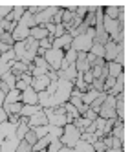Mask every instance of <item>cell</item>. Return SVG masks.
I'll use <instances>...</instances> for the list:
<instances>
[{"mask_svg": "<svg viewBox=\"0 0 130 152\" xmlns=\"http://www.w3.org/2000/svg\"><path fill=\"white\" fill-rule=\"evenodd\" d=\"M61 139V143H62V147H66V148H73L75 147V143L81 139V132L77 128H75L72 123H68V125H64L62 126V136L59 137Z\"/></svg>", "mask_w": 130, "mask_h": 152, "instance_id": "1", "label": "cell"}, {"mask_svg": "<svg viewBox=\"0 0 130 152\" xmlns=\"http://www.w3.org/2000/svg\"><path fill=\"white\" fill-rule=\"evenodd\" d=\"M44 61L48 62V66L51 72H59L62 68V61H64V51L62 50H48L44 53Z\"/></svg>", "mask_w": 130, "mask_h": 152, "instance_id": "2", "label": "cell"}, {"mask_svg": "<svg viewBox=\"0 0 130 152\" xmlns=\"http://www.w3.org/2000/svg\"><path fill=\"white\" fill-rule=\"evenodd\" d=\"M99 117H103V119H112V117H117L115 115V99L112 95H106L104 97V101H103V104H101V108H99V114H97Z\"/></svg>", "mask_w": 130, "mask_h": 152, "instance_id": "3", "label": "cell"}, {"mask_svg": "<svg viewBox=\"0 0 130 152\" xmlns=\"http://www.w3.org/2000/svg\"><path fill=\"white\" fill-rule=\"evenodd\" d=\"M92 46H93V39H90L88 35H79V37H75L72 40V50H75V51L88 53Z\"/></svg>", "mask_w": 130, "mask_h": 152, "instance_id": "4", "label": "cell"}, {"mask_svg": "<svg viewBox=\"0 0 130 152\" xmlns=\"http://www.w3.org/2000/svg\"><path fill=\"white\" fill-rule=\"evenodd\" d=\"M125 50V44H115V42H106L104 44V62H114L115 57H117V53Z\"/></svg>", "mask_w": 130, "mask_h": 152, "instance_id": "5", "label": "cell"}, {"mask_svg": "<svg viewBox=\"0 0 130 152\" xmlns=\"http://www.w3.org/2000/svg\"><path fill=\"white\" fill-rule=\"evenodd\" d=\"M20 103L22 104H39V94L31 86H28L24 92H20Z\"/></svg>", "mask_w": 130, "mask_h": 152, "instance_id": "6", "label": "cell"}, {"mask_svg": "<svg viewBox=\"0 0 130 152\" xmlns=\"http://www.w3.org/2000/svg\"><path fill=\"white\" fill-rule=\"evenodd\" d=\"M48 125V117L44 114V110H40L37 114H33L31 117H28V126L29 128H35V126H46Z\"/></svg>", "mask_w": 130, "mask_h": 152, "instance_id": "7", "label": "cell"}, {"mask_svg": "<svg viewBox=\"0 0 130 152\" xmlns=\"http://www.w3.org/2000/svg\"><path fill=\"white\" fill-rule=\"evenodd\" d=\"M72 37L66 33V35H62V37H59V39H53V44H51V48L53 50H62V51H68L70 48H72Z\"/></svg>", "mask_w": 130, "mask_h": 152, "instance_id": "8", "label": "cell"}, {"mask_svg": "<svg viewBox=\"0 0 130 152\" xmlns=\"http://www.w3.org/2000/svg\"><path fill=\"white\" fill-rule=\"evenodd\" d=\"M31 88H33L37 94H40V92H44L48 86H50V79H48V75H40V77H33L31 79Z\"/></svg>", "mask_w": 130, "mask_h": 152, "instance_id": "9", "label": "cell"}, {"mask_svg": "<svg viewBox=\"0 0 130 152\" xmlns=\"http://www.w3.org/2000/svg\"><path fill=\"white\" fill-rule=\"evenodd\" d=\"M125 13V7L123 6H104L103 7V15L106 18H110V20H117V17Z\"/></svg>", "mask_w": 130, "mask_h": 152, "instance_id": "10", "label": "cell"}, {"mask_svg": "<svg viewBox=\"0 0 130 152\" xmlns=\"http://www.w3.org/2000/svg\"><path fill=\"white\" fill-rule=\"evenodd\" d=\"M110 136H112V137H115V139H119V141H123V143H125V121H121V119H117V121H115V125H114V128H112V132H110Z\"/></svg>", "mask_w": 130, "mask_h": 152, "instance_id": "11", "label": "cell"}, {"mask_svg": "<svg viewBox=\"0 0 130 152\" xmlns=\"http://www.w3.org/2000/svg\"><path fill=\"white\" fill-rule=\"evenodd\" d=\"M103 28H104V31L108 35H114V33H117V31H121L119 29V24H117V20H110V18H106V17H103Z\"/></svg>", "mask_w": 130, "mask_h": 152, "instance_id": "12", "label": "cell"}, {"mask_svg": "<svg viewBox=\"0 0 130 152\" xmlns=\"http://www.w3.org/2000/svg\"><path fill=\"white\" fill-rule=\"evenodd\" d=\"M50 33H48V29L44 28V26H35V28H31L29 29V37L31 39H35L37 42L39 40H42V39H46Z\"/></svg>", "mask_w": 130, "mask_h": 152, "instance_id": "13", "label": "cell"}, {"mask_svg": "<svg viewBox=\"0 0 130 152\" xmlns=\"http://www.w3.org/2000/svg\"><path fill=\"white\" fill-rule=\"evenodd\" d=\"M106 70H108V77H119L121 73H125V66L117 62H106Z\"/></svg>", "mask_w": 130, "mask_h": 152, "instance_id": "14", "label": "cell"}, {"mask_svg": "<svg viewBox=\"0 0 130 152\" xmlns=\"http://www.w3.org/2000/svg\"><path fill=\"white\" fill-rule=\"evenodd\" d=\"M62 108H64V114H66V123H73L75 119L79 117L77 108H75V106H72L70 103H64V104H62Z\"/></svg>", "mask_w": 130, "mask_h": 152, "instance_id": "15", "label": "cell"}, {"mask_svg": "<svg viewBox=\"0 0 130 152\" xmlns=\"http://www.w3.org/2000/svg\"><path fill=\"white\" fill-rule=\"evenodd\" d=\"M42 106L40 104H22V110H20V115L22 117H31L33 114L40 112Z\"/></svg>", "mask_w": 130, "mask_h": 152, "instance_id": "16", "label": "cell"}, {"mask_svg": "<svg viewBox=\"0 0 130 152\" xmlns=\"http://www.w3.org/2000/svg\"><path fill=\"white\" fill-rule=\"evenodd\" d=\"M0 81H2L9 90H15V83H17V79H15V75L11 73V72H6V73H2L0 75Z\"/></svg>", "mask_w": 130, "mask_h": 152, "instance_id": "17", "label": "cell"}, {"mask_svg": "<svg viewBox=\"0 0 130 152\" xmlns=\"http://www.w3.org/2000/svg\"><path fill=\"white\" fill-rule=\"evenodd\" d=\"M20 101V92L18 90H9L6 94V101L4 104H11V103H18Z\"/></svg>", "mask_w": 130, "mask_h": 152, "instance_id": "18", "label": "cell"}, {"mask_svg": "<svg viewBox=\"0 0 130 152\" xmlns=\"http://www.w3.org/2000/svg\"><path fill=\"white\" fill-rule=\"evenodd\" d=\"M28 130H29V126H28L26 123H18V125H17V128H15V137H17L18 141H22Z\"/></svg>", "mask_w": 130, "mask_h": 152, "instance_id": "19", "label": "cell"}, {"mask_svg": "<svg viewBox=\"0 0 130 152\" xmlns=\"http://www.w3.org/2000/svg\"><path fill=\"white\" fill-rule=\"evenodd\" d=\"M73 152H93V148H92V145L86 143V141L79 139L77 143H75V147H73Z\"/></svg>", "mask_w": 130, "mask_h": 152, "instance_id": "20", "label": "cell"}, {"mask_svg": "<svg viewBox=\"0 0 130 152\" xmlns=\"http://www.w3.org/2000/svg\"><path fill=\"white\" fill-rule=\"evenodd\" d=\"M104 97H106V94H99V97H97L95 101H92V103L88 104V108H90V110H93L95 114H99V108H101V104H103V101H104Z\"/></svg>", "mask_w": 130, "mask_h": 152, "instance_id": "21", "label": "cell"}, {"mask_svg": "<svg viewBox=\"0 0 130 152\" xmlns=\"http://www.w3.org/2000/svg\"><path fill=\"white\" fill-rule=\"evenodd\" d=\"M31 66H35V68H40V70H44V72H51L50 66H48V62L44 61V57H35L33 62H31Z\"/></svg>", "mask_w": 130, "mask_h": 152, "instance_id": "22", "label": "cell"}, {"mask_svg": "<svg viewBox=\"0 0 130 152\" xmlns=\"http://www.w3.org/2000/svg\"><path fill=\"white\" fill-rule=\"evenodd\" d=\"M22 141H24V143H28L29 147H33V145L37 143V141H39V137L35 136V132H33V128H29V130H28V132H26V136H24V139H22Z\"/></svg>", "mask_w": 130, "mask_h": 152, "instance_id": "23", "label": "cell"}, {"mask_svg": "<svg viewBox=\"0 0 130 152\" xmlns=\"http://www.w3.org/2000/svg\"><path fill=\"white\" fill-rule=\"evenodd\" d=\"M0 42H2V44H6V46H11V48H13V44H15L13 35L7 33V31H2V33H0Z\"/></svg>", "mask_w": 130, "mask_h": 152, "instance_id": "24", "label": "cell"}, {"mask_svg": "<svg viewBox=\"0 0 130 152\" xmlns=\"http://www.w3.org/2000/svg\"><path fill=\"white\" fill-rule=\"evenodd\" d=\"M88 53H92V55L99 57V59H104V46H101V44H93V46L90 48Z\"/></svg>", "mask_w": 130, "mask_h": 152, "instance_id": "25", "label": "cell"}, {"mask_svg": "<svg viewBox=\"0 0 130 152\" xmlns=\"http://www.w3.org/2000/svg\"><path fill=\"white\" fill-rule=\"evenodd\" d=\"M53 39H55V37H51V35H48L46 39H42V40H39V48H42V50H44V51L51 50V44H53Z\"/></svg>", "mask_w": 130, "mask_h": 152, "instance_id": "26", "label": "cell"}, {"mask_svg": "<svg viewBox=\"0 0 130 152\" xmlns=\"http://www.w3.org/2000/svg\"><path fill=\"white\" fill-rule=\"evenodd\" d=\"M33 132H35V136L40 139V137H44V136L50 134V125H46V126H35Z\"/></svg>", "mask_w": 130, "mask_h": 152, "instance_id": "27", "label": "cell"}, {"mask_svg": "<svg viewBox=\"0 0 130 152\" xmlns=\"http://www.w3.org/2000/svg\"><path fill=\"white\" fill-rule=\"evenodd\" d=\"M62 148V143H61V139H51V143L48 145L46 152H59Z\"/></svg>", "mask_w": 130, "mask_h": 152, "instance_id": "28", "label": "cell"}, {"mask_svg": "<svg viewBox=\"0 0 130 152\" xmlns=\"http://www.w3.org/2000/svg\"><path fill=\"white\" fill-rule=\"evenodd\" d=\"M7 123L11 125V126H17L20 123V115L18 114H11V115H7Z\"/></svg>", "mask_w": 130, "mask_h": 152, "instance_id": "29", "label": "cell"}, {"mask_svg": "<svg viewBox=\"0 0 130 152\" xmlns=\"http://www.w3.org/2000/svg\"><path fill=\"white\" fill-rule=\"evenodd\" d=\"M81 77H83V81L86 83V84H92V81H93V75H92V72L88 70V72H84V73H81Z\"/></svg>", "mask_w": 130, "mask_h": 152, "instance_id": "30", "label": "cell"}, {"mask_svg": "<svg viewBox=\"0 0 130 152\" xmlns=\"http://www.w3.org/2000/svg\"><path fill=\"white\" fill-rule=\"evenodd\" d=\"M83 117H86V119H88V121H92V123H93V121H95V119L99 117V115H97V114H95L93 110H90V108H88V110L84 112V115H83Z\"/></svg>", "mask_w": 130, "mask_h": 152, "instance_id": "31", "label": "cell"}, {"mask_svg": "<svg viewBox=\"0 0 130 152\" xmlns=\"http://www.w3.org/2000/svg\"><path fill=\"white\" fill-rule=\"evenodd\" d=\"M15 152H31V147L28 145V143H24V141H20L18 143V147H17V150Z\"/></svg>", "mask_w": 130, "mask_h": 152, "instance_id": "32", "label": "cell"}, {"mask_svg": "<svg viewBox=\"0 0 130 152\" xmlns=\"http://www.w3.org/2000/svg\"><path fill=\"white\" fill-rule=\"evenodd\" d=\"M11 13V6H0V18H6Z\"/></svg>", "mask_w": 130, "mask_h": 152, "instance_id": "33", "label": "cell"}, {"mask_svg": "<svg viewBox=\"0 0 130 152\" xmlns=\"http://www.w3.org/2000/svg\"><path fill=\"white\" fill-rule=\"evenodd\" d=\"M26 88H28V84H26L24 81H20V79H18V81L15 83V90H18V92H24Z\"/></svg>", "mask_w": 130, "mask_h": 152, "instance_id": "34", "label": "cell"}, {"mask_svg": "<svg viewBox=\"0 0 130 152\" xmlns=\"http://www.w3.org/2000/svg\"><path fill=\"white\" fill-rule=\"evenodd\" d=\"M4 101H6V94H4V92H0V108H2Z\"/></svg>", "mask_w": 130, "mask_h": 152, "instance_id": "35", "label": "cell"}, {"mask_svg": "<svg viewBox=\"0 0 130 152\" xmlns=\"http://www.w3.org/2000/svg\"><path fill=\"white\" fill-rule=\"evenodd\" d=\"M121 152H125V148H123V150H121Z\"/></svg>", "mask_w": 130, "mask_h": 152, "instance_id": "36", "label": "cell"}]
</instances>
